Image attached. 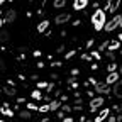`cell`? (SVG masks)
I'll return each mask as SVG.
<instances>
[{
    "mask_svg": "<svg viewBox=\"0 0 122 122\" xmlns=\"http://www.w3.org/2000/svg\"><path fill=\"white\" fill-rule=\"evenodd\" d=\"M109 115H110V109H107V107H105V109H102V112H100V114L93 119V122H103V120H105L107 117H109Z\"/></svg>",
    "mask_w": 122,
    "mask_h": 122,
    "instance_id": "obj_8",
    "label": "cell"
},
{
    "mask_svg": "<svg viewBox=\"0 0 122 122\" xmlns=\"http://www.w3.org/2000/svg\"><path fill=\"white\" fill-rule=\"evenodd\" d=\"M103 103H105V98L102 97V95H98V97H95V98H92V102H90V112H97L98 109H102L103 107Z\"/></svg>",
    "mask_w": 122,
    "mask_h": 122,
    "instance_id": "obj_3",
    "label": "cell"
},
{
    "mask_svg": "<svg viewBox=\"0 0 122 122\" xmlns=\"http://www.w3.org/2000/svg\"><path fill=\"white\" fill-rule=\"evenodd\" d=\"M70 19H71V15H70L68 12H65V14H59L58 17L54 19V22H56L58 25H61V24H65V22H68Z\"/></svg>",
    "mask_w": 122,
    "mask_h": 122,
    "instance_id": "obj_9",
    "label": "cell"
},
{
    "mask_svg": "<svg viewBox=\"0 0 122 122\" xmlns=\"http://www.w3.org/2000/svg\"><path fill=\"white\" fill-rule=\"evenodd\" d=\"M63 122H73V119H71V117H65Z\"/></svg>",
    "mask_w": 122,
    "mask_h": 122,
    "instance_id": "obj_28",
    "label": "cell"
},
{
    "mask_svg": "<svg viewBox=\"0 0 122 122\" xmlns=\"http://www.w3.org/2000/svg\"><path fill=\"white\" fill-rule=\"evenodd\" d=\"M30 97H32L34 100H41V98H42V95H41V92H39V90H34L32 93H30Z\"/></svg>",
    "mask_w": 122,
    "mask_h": 122,
    "instance_id": "obj_19",
    "label": "cell"
},
{
    "mask_svg": "<svg viewBox=\"0 0 122 122\" xmlns=\"http://www.w3.org/2000/svg\"><path fill=\"white\" fill-rule=\"evenodd\" d=\"M37 110H39V112H49V103H44V105H41Z\"/></svg>",
    "mask_w": 122,
    "mask_h": 122,
    "instance_id": "obj_21",
    "label": "cell"
},
{
    "mask_svg": "<svg viewBox=\"0 0 122 122\" xmlns=\"http://www.w3.org/2000/svg\"><path fill=\"white\" fill-rule=\"evenodd\" d=\"M0 122H5V120H4V119H0Z\"/></svg>",
    "mask_w": 122,
    "mask_h": 122,
    "instance_id": "obj_34",
    "label": "cell"
},
{
    "mask_svg": "<svg viewBox=\"0 0 122 122\" xmlns=\"http://www.w3.org/2000/svg\"><path fill=\"white\" fill-rule=\"evenodd\" d=\"M105 22H107V15H105V10H102V9H97L95 12H93V15H92V24H93V29L97 30H102L103 29V25H105Z\"/></svg>",
    "mask_w": 122,
    "mask_h": 122,
    "instance_id": "obj_1",
    "label": "cell"
},
{
    "mask_svg": "<svg viewBox=\"0 0 122 122\" xmlns=\"http://www.w3.org/2000/svg\"><path fill=\"white\" fill-rule=\"evenodd\" d=\"M15 17H17V14H15V10H9L5 14V22H14Z\"/></svg>",
    "mask_w": 122,
    "mask_h": 122,
    "instance_id": "obj_13",
    "label": "cell"
},
{
    "mask_svg": "<svg viewBox=\"0 0 122 122\" xmlns=\"http://www.w3.org/2000/svg\"><path fill=\"white\" fill-rule=\"evenodd\" d=\"M110 85H107V83H98L97 81V85H95V90H97V93L98 95H107V93H110V88H109Z\"/></svg>",
    "mask_w": 122,
    "mask_h": 122,
    "instance_id": "obj_4",
    "label": "cell"
},
{
    "mask_svg": "<svg viewBox=\"0 0 122 122\" xmlns=\"http://www.w3.org/2000/svg\"><path fill=\"white\" fill-rule=\"evenodd\" d=\"M92 58H95V59H100V53H97V51H95V53H92Z\"/></svg>",
    "mask_w": 122,
    "mask_h": 122,
    "instance_id": "obj_26",
    "label": "cell"
},
{
    "mask_svg": "<svg viewBox=\"0 0 122 122\" xmlns=\"http://www.w3.org/2000/svg\"><path fill=\"white\" fill-rule=\"evenodd\" d=\"M48 27H49V20H42V22H39V24H37V32H44Z\"/></svg>",
    "mask_w": 122,
    "mask_h": 122,
    "instance_id": "obj_14",
    "label": "cell"
},
{
    "mask_svg": "<svg viewBox=\"0 0 122 122\" xmlns=\"http://www.w3.org/2000/svg\"><path fill=\"white\" fill-rule=\"evenodd\" d=\"M59 105H61L59 100H53V102L49 103V110H58V109H59Z\"/></svg>",
    "mask_w": 122,
    "mask_h": 122,
    "instance_id": "obj_17",
    "label": "cell"
},
{
    "mask_svg": "<svg viewBox=\"0 0 122 122\" xmlns=\"http://www.w3.org/2000/svg\"><path fill=\"white\" fill-rule=\"evenodd\" d=\"M110 71H117V65H115V63H110V65H109V73H110Z\"/></svg>",
    "mask_w": 122,
    "mask_h": 122,
    "instance_id": "obj_22",
    "label": "cell"
},
{
    "mask_svg": "<svg viewBox=\"0 0 122 122\" xmlns=\"http://www.w3.org/2000/svg\"><path fill=\"white\" fill-rule=\"evenodd\" d=\"M85 7H88V0H75L73 2V9L75 10H83Z\"/></svg>",
    "mask_w": 122,
    "mask_h": 122,
    "instance_id": "obj_10",
    "label": "cell"
},
{
    "mask_svg": "<svg viewBox=\"0 0 122 122\" xmlns=\"http://www.w3.org/2000/svg\"><path fill=\"white\" fill-rule=\"evenodd\" d=\"M54 86V83H48V81H39L37 88H48V92H51V88Z\"/></svg>",
    "mask_w": 122,
    "mask_h": 122,
    "instance_id": "obj_15",
    "label": "cell"
},
{
    "mask_svg": "<svg viewBox=\"0 0 122 122\" xmlns=\"http://www.w3.org/2000/svg\"><path fill=\"white\" fill-rule=\"evenodd\" d=\"M120 112H122V103H120Z\"/></svg>",
    "mask_w": 122,
    "mask_h": 122,
    "instance_id": "obj_35",
    "label": "cell"
},
{
    "mask_svg": "<svg viewBox=\"0 0 122 122\" xmlns=\"http://www.w3.org/2000/svg\"><path fill=\"white\" fill-rule=\"evenodd\" d=\"M119 76H120V75H119L117 71H110L109 75H107V78H105V83H107V85H114V83L119 80Z\"/></svg>",
    "mask_w": 122,
    "mask_h": 122,
    "instance_id": "obj_7",
    "label": "cell"
},
{
    "mask_svg": "<svg viewBox=\"0 0 122 122\" xmlns=\"http://www.w3.org/2000/svg\"><path fill=\"white\" fill-rule=\"evenodd\" d=\"M73 56H75V51H68L65 58H66V59H70V58H73Z\"/></svg>",
    "mask_w": 122,
    "mask_h": 122,
    "instance_id": "obj_24",
    "label": "cell"
},
{
    "mask_svg": "<svg viewBox=\"0 0 122 122\" xmlns=\"http://www.w3.org/2000/svg\"><path fill=\"white\" fill-rule=\"evenodd\" d=\"M0 110H2V114H4V115H7V117H14V112L7 107V103H5V105H2V109H0Z\"/></svg>",
    "mask_w": 122,
    "mask_h": 122,
    "instance_id": "obj_16",
    "label": "cell"
},
{
    "mask_svg": "<svg viewBox=\"0 0 122 122\" xmlns=\"http://www.w3.org/2000/svg\"><path fill=\"white\" fill-rule=\"evenodd\" d=\"M107 46H109V41H105V42H102V44H100V49H107Z\"/></svg>",
    "mask_w": 122,
    "mask_h": 122,
    "instance_id": "obj_25",
    "label": "cell"
},
{
    "mask_svg": "<svg viewBox=\"0 0 122 122\" xmlns=\"http://www.w3.org/2000/svg\"><path fill=\"white\" fill-rule=\"evenodd\" d=\"M107 122H115V115H109L107 117Z\"/></svg>",
    "mask_w": 122,
    "mask_h": 122,
    "instance_id": "obj_27",
    "label": "cell"
},
{
    "mask_svg": "<svg viewBox=\"0 0 122 122\" xmlns=\"http://www.w3.org/2000/svg\"><path fill=\"white\" fill-rule=\"evenodd\" d=\"M120 17L122 15H119V14H114V17L112 19H109L105 22V25H103V30H107V32H114V30L119 27V24H120Z\"/></svg>",
    "mask_w": 122,
    "mask_h": 122,
    "instance_id": "obj_2",
    "label": "cell"
},
{
    "mask_svg": "<svg viewBox=\"0 0 122 122\" xmlns=\"http://www.w3.org/2000/svg\"><path fill=\"white\" fill-rule=\"evenodd\" d=\"M120 48V41L117 39V41H109V46H107V51H115V49H119Z\"/></svg>",
    "mask_w": 122,
    "mask_h": 122,
    "instance_id": "obj_11",
    "label": "cell"
},
{
    "mask_svg": "<svg viewBox=\"0 0 122 122\" xmlns=\"http://www.w3.org/2000/svg\"><path fill=\"white\" fill-rule=\"evenodd\" d=\"M27 109L29 110H37L39 107H36V103H27Z\"/></svg>",
    "mask_w": 122,
    "mask_h": 122,
    "instance_id": "obj_23",
    "label": "cell"
},
{
    "mask_svg": "<svg viewBox=\"0 0 122 122\" xmlns=\"http://www.w3.org/2000/svg\"><path fill=\"white\" fill-rule=\"evenodd\" d=\"M54 9H61V7H65L66 5V0H54Z\"/></svg>",
    "mask_w": 122,
    "mask_h": 122,
    "instance_id": "obj_18",
    "label": "cell"
},
{
    "mask_svg": "<svg viewBox=\"0 0 122 122\" xmlns=\"http://www.w3.org/2000/svg\"><path fill=\"white\" fill-rule=\"evenodd\" d=\"M0 68H4V63H2V59H0Z\"/></svg>",
    "mask_w": 122,
    "mask_h": 122,
    "instance_id": "obj_31",
    "label": "cell"
},
{
    "mask_svg": "<svg viewBox=\"0 0 122 122\" xmlns=\"http://www.w3.org/2000/svg\"><path fill=\"white\" fill-rule=\"evenodd\" d=\"M112 95L117 98H122V80H117L112 85Z\"/></svg>",
    "mask_w": 122,
    "mask_h": 122,
    "instance_id": "obj_5",
    "label": "cell"
},
{
    "mask_svg": "<svg viewBox=\"0 0 122 122\" xmlns=\"http://www.w3.org/2000/svg\"><path fill=\"white\" fill-rule=\"evenodd\" d=\"M119 41H120V42H122V32H120V34H119Z\"/></svg>",
    "mask_w": 122,
    "mask_h": 122,
    "instance_id": "obj_30",
    "label": "cell"
},
{
    "mask_svg": "<svg viewBox=\"0 0 122 122\" xmlns=\"http://www.w3.org/2000/svg\"><path fill=\"white\" fill-rule=\"evenodd\" d=\"M2 92H4L5 95H9V97H14V95H15V88H14V85L4 86V88H2Z\"/></svg>",
    "mask_w": 122,
    "mask_h": 122,
    "instance_id": "obj_12",
    "label": "cell"
},
{
    "mask_svg": "<svg viewBox=\"0 0 122 122\" xmlns=\"http://www.w3.org/2000/svg\"><path fill=\"white\" fill-rule=\"evenodd\" d=\"M119 27H122V17H120V24H119Z\"/></svg>",
    "mask_w": 122,
    "mask_h": 122,
    "instance_id": "obj_32",
    "label": "cell"
},
{
    "mask_svg": "<svg viewBox=\"0 0 122 122\" xmlns=\"http://www.w3.org/2000/svg\"><path fill=\"white\" fill-rule=\"evenodd\" d=\"M4 2H5V0H0V5H2V4H4Z\"/></svg>",
    "mask_w": 122,
    "mask_h": 122,
    "instance_id": "obj_33",
    "label": "cell"
},
{
    "mask_svg": "<svg viewBox=\"0 0 122 122\" xmlns=\"http://www.w3.org/2000/svg\"><path fill=\"white\" fill-rule=\"evenodd\" d=\"M19 117H20V119H29V117H30V110H22V112L19 114Z\"/></svg>",
    "mask_w": 122,
    "mask_h": 122,
    "instance_id": "obj_20",
    "label": "cell"
},
{
    "mask_svg": "<svg viewBox=\"0 0 122 122\" xmlns=\"http://www.w3.org/2000/svg\"><path fill=\"white\" fill-rule=\"evenodd\" d=\"M119 7H120V0H109V2H107V10L110 14H115Z\"/></svg>",
    "mask_w": 122,
    "mask_h": 122,
    "instance_id": "obj_6",
    "label": "cell"
},
{
    "mask_svg": "<svg viewBox=\"0 0 122 122\" xmlns=\"http://www.w3.org/2000/svg\"><path fill=\"white\" fill-rule=\"evenodd\" d=\"M2 24H4V20H2V10H0V29H2Z\"/></svg>",
    "mask_w": 122,
    "mask_h": 122,
    "instance_id": "obj_29",
    "label": "cell"
},
{
    "mask_svg": "<svg viewBox=\"0 0 122 122\" xmlns=\"http://www.w3.org/2000/svg\"><path fill=\"white\" fill-rule=\"evenodd\" d=\"M120 75H122V68H120Z\"/></svg>",
    "mask_w": 122,
    "mask_h": 122,
    "instance_id": "obj_36",
    "label": "cell"
}]
</instances>
